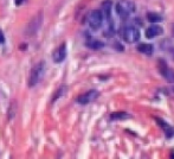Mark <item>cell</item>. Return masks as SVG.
<instances>
[{
  "instance_id": "6da1fadb",
  "label": "cell",
  "mask_w": 174,
  "mask_h": 159,
  "mask_svg": "<svg viewBox=\"0 0 174 159\" xmlns=\"http://www.w3.org/2000/svg\"><path fill=\"white\" fill-rule=\"evenodd\" d=\"M134 11H135V5L132 1L123 0V1H120L116 5V13L122 19H127Z\"/></svg>"
},
{
  "instance_id": "7a4b0ae2",
  "label": "cell",
  "mask_w": 174,
  "mask_h": 159,
  "mask_svg": "<svg viewBox=\"0 0 174 159\" xmlns=\"http://www.w3.org/2000/svg\"><path fill=\"white\" fill-rule=\"evenodd\" d=\"M44 72H45V64H44L43 62L36 64V65L33 67V69L31 70L30 80H28V86H30V87H34L40 80L43 78Z\"/></svg>"
},
{
  "instance_id": "3957f363",
  "label": "cell",
  "mask_w": 174,
  "mask_h": 159,
  "mask_svg": "<svg viewBox=\"0 0 174 159\" xmlns=\"http://www.w3.org/2000/svg\"><path fill=\"white\" fill-rule=\"evenodd\" d=\"M123 39L129 44L136 43L140 39V31L135 26H126L123 29Z\"/></svg>"
},
{
  "instance_id": "277c9868",
  "label": "cell",
  "mask_w": 174,
  "mask_h": 159,
  "mask_svg": "<svg viewBox=\"0 0 174 159\" xmlns=\"http://www.w3.org/2000/svg\"><path fill=\"white\" fill-rule=\"evenodd\" d=\"M88 23H89V26L93 30H98L102 26V23H103V15H102V12L98 11V10L91 11L89 13V17H88Z\"/></svg>"
},
{
  "instance_id": "5b68a950",
  "label": "cell",
  "mask_w": 174,
  "mask_h": 159,
  "mask_svg": "<svg viewBox=\"0 0 174 159\" xmlns=\"http://www.w3.org/2000/svg\"><path fill=\"white\" fill-rule=\"evenodd\" d=\"M158 68H159V72L162 75V77L169 82V83H174V70H172L168 64L163 61V59H159V63H158Z\"/></svg>"
},
{
  "instance_id": "8992f818",
  "label": "cell",
  "mask_w": 174,
  "mask_h": 159,
  "mask_svg": "<svg viewBox=\"0 0 174 159\" xmlns=\"http://www.w3.org/2000/svg\"><path fill=\"white\" fill-rule=\"evenodd\" d=\"M97 96H98V91L95 90V89H91V90H89L88 93H85V94L78 96V98H77V102L80 103V104H88V103H90V102L95 101V100L97 99Z\"/></svg>"
},
{
  "instance_id": "52a82bcc",
  "label": "cell",
  "mask_w": 174,
  "mask_h": 159,
  "mask_svg": "<svg viewBox=\"0 0 174 159\" xmlns=\"http://www.w3.org/2000/svg\"><path fill=\"white\" fill-rule=\"evenodd\" d=\"M41 20H43V15H37L28 24L27 26V35H34L38 30H39L40 25H41Z\"/></svg>"
},
{
  "instance_id": "ba28073f",
  "label": "cell",
  "mask_w": 174,
  "mask_h": 159,
  "mask_svg": "<svg viewBox=\"0 0 174 159\" xmlns=\"http://www.w3.org/2000/svg\"><path fill=\"white\" fill-rule=\"evenodd\" d=\"M52 57H54V61L56 63H61L65 59V57H67V45H65V43H63L58 49H56Z\"/></svg>"
},
{
  "instance_id": "9c48e42d",
  "label": "cell",
  "mask_w": 174,
  "mask_h": 159,
  "mask_svg": "<svg viewBox=\"0 0 174 159\" xmlns=\"http://www.w3.org/2000/svg\"><path fill=\"white\" fill-rule=\"evenodd\" d=\"M155 121L159 124L161 126V128H162V131L165 132V134H166V137L167 138H172L174 135V130L171 127V125H168L167 122H165L163 120H161V119H159V118H155Z\"/></svg>"
},
{
  "instance_id": "30bf717a",
  "label": "cell",
  "mask_w": 174,
  "mask_h": 159,
  "mask_svg": "<svg viewBox=\"0 0 174 159\" xmlns=\"http://www.w3.org/2000/svg\"><path fill=\"white\" fill-rule=\"evenodd\" d=\"M162 28L159 26V25H152L150 28H148L146 30V37L147 38H154V37H156V36H160L161 33H162Z\"/></svg>"
},
{
  "instance_id": "8fae6325",
  "label": "cell",
  "mask_w": 174,
  "mask_h": 159,
  "mask_svg": "<svg viewBox=\"0 0 174 159\" xmlns=\"http://www.w3.org/2000/svg\"><path fill=\"white\" fill-rule=\"evenodd\" d=\"M111 1L110 0H104L102 2V15L103 17H106L107 20H110L111 19Z\"/></svg>"
},
{
  "instance_id": "7c38bea8",
  "label": "cell",
  "mask_w": 174,
  "mask_h": 159,
  "mask_svg": "<svg viewBox=\"0 0 174 159\" xmlns=\"http://www.w3.org/2000/svg\"><path fill=\"white\" fill-rule=\"evenodd\" d=\"M153 50H154V48L152 44H139V46H137V51L143 54V55L150 56L153 54Z\"/></svg>"
},
{
  "instance_id": "4fadbf2b",
  "label": "cell",
  "mask_w": 174,
  "mask_h": 159,
  "mask_svg": "<svg viewBox=\"0 0 174 159\" xmlns=\"http://www.w3.org/2000/svg\"><path fill=\"white\" fill-rule=\"evenodd\" d=\"M128 118H130V115L124 113V112H115V113L110 114V120H113V121H115V120H126Z\"/></svg>"
},
{
  "instance_id": "5bb4252c",
  "label": "cell",
  "mask_w": 174,
  "mask_h": 159,
  "mask_svg": "<svg viewBox=\"0 0 174 159\" xmlns=\"http://www.w3.org/2000/svg\"><path fill=\"white\" fill-rule=\"evenodd\" d=\"M147 19L150 22V23H158V22H161L162 20V17L158 13H154V12H149L147 13Z\"/></svg>"
},
{
  "instance_id": "9a60e30c",
  "label": "cell",
  "mask_w": 174,
  "mask_h": 159,
  "mask_svg": "<svg viewBox=\"0 0 174 159\" xmlns=\"http://www.w3.org/2000/svg\"><path fill=\"white\" fill-rule=\"evenodd\" d=\"M87 46H88V48H91V49H101V48H103V43L100 42V41L91 39V41H88V42H87Z\"/></svg>"
},
{
  "instance_id": "2e32d148",
  "label": "cell",
  "mask_w": 174,
  "mask_h": 159,
  "mask_svg": "<svg viewBox=\"0 0 174 159\" xmlns=\"http://www.w3.org/2000/svg\"><path fill=\"white\" fill-rule=\"evenodd\" d=\"M5 42V36H4V33H2V31L0 30V44H2Z\"/></svg>"
},
{
  "instance_id": "e0dca14e",
  "label": "cell",
  "mask_w": 174,
  "mask_h": 159,
  "mask_svg": "<svg viewBox=\"0 0 174 159\" xmlns=\"http://www.w3.org/2000/svg\"><path fill=\"white\" fill-rule=\"evenodd\" d=\"M23 1H24V0H15V4L19 6V5H21V4H23Z\"/></svg>"
},
{
  "instance_id": "ac0fdd59",
  "label": "cell",
  "mask_w": 174,
  "mask_h": 159,
  "mask_svg": "<svg viewBox=\"0 0 174 159\" xmlns=\"http://www.w3.org/2000/svg\"><path fill=\"white\" fill-rule=\"evenodd\" d=\"M173 33H174V28H173Z\"/></svg>"
}]
</instances>
